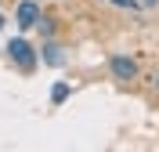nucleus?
<instances>
[{
    "label": "nucleus",
    "instance_id": "1",
    "mask_svg": "<svg viewBox=\"0 0 159 152\" xmlns=\"http://www.w3.org/2000/svg\"><path fill=\"white\" fill-rule=\"evenodd\" d=\"M7 54H11L15 62H18V65H22L25 72H29L33 65H36V58H33V47H29L25 40H11V44H7Z\"/></svg>",
    "mask_w": 159,
    "mask_h": 152
},
{
    "label": "nucleus",
    "instance_id": "2",
    "mask_svg": "<svg viewBox=\"0 0 159 152\" xmlns=\"http://www.w3.org/2000/svg\"><path fill=\"white\" fill-rule=\"evenodd\" d=\"M15 22H18V29H33L40 22V7L33 4V0H22L18 11H15Z\"/></svg>",
    "mask_w": 159,
    "mask_h": 152
},
{
    "label": "nucleus",
    "instance_id": "3",
    "mask_svg": "<svg viewBox=\"0 0 159 152\" xmlns=\"http://www.w3.org/2000/svg\"><path fill=\"white\" fill-rule=\"evenodd\" d=\"M109 65H112V76H116V80H134V76H138V62L127 58V54H116Z\"/></svg>",
    "mask_w": 159,
    "mask_h": 152
},
{
    "label": "nucleus",
    "instance_id": "4",
    "mask_svg": "<svg viewBox=\"0 0 159 152\" xmlns=\"http://www.w3.org/2000/svg\"><path fill=\"white\" fill-rule=\"evenodd\" d=\"M65 98H69V83H54V91H51V101H54V105H61Z\"/></svg>",
    "mask_w": 159,
    "mask_h": 152
},
{
    "label": "nucleus",
    "instance_id": "5",
    "mask_svg": "<svg viewBox=\"0 0 159 152\" xmlns=\"http://www.w3.org/2000/svg\"><path fill=\"white\" fill-rule=\"evenodd\" d=\"M43 62H47V65H61V54H58V47H43Z\"/></svg>",
    "mask_w": 159,
    "mask_h": 152
},
{
    "label": "nucleus",
    "instance_id": "6",
    "mask_svg": "<svg viewBox=\"0 0 159 152\" xmlns=\"http://www.w3.org/2000/svg\"><path fill=\"white\" fill-rule=\"evenodd\" d=\"M109 4H116V7H127V11H138V7H141L138 0H109Z\"/></svg>",
    "mask_w": 159,
    "mask_h": 152
},
{
    "label": "nucleus",
    "instance_id": "7",
    "mask_svg": "<svg viewBox=\"0 0 159 152\" xmlns=\"http://www.w3.org/2000/svg\"><path fill=\"white\" fill-rule=\"evenodd\" d=\"M145 4H148V7H152V4H159V0H145Z\"/></svg>",
    "mask_w": 159,
    "mask_h": 152
},
{
    "label": "nucleus",
    "instance_id": "8",
    "mask_svg": "<svg viewBox=\"0 0 159 152\" xmlns=\"http://www.w3.org/2000/svg\"><path fill=\"white\" fill-rule=\"evenodd\" d=\"M156 87H159V72H156Z\"/></svg>",
    "mask_w": 159,
    "mask_h": 152
},
{
    "label": "nucleus",
    "instance_id": "9",
    "mask_svg": "<svg viewBox=\"0 0 159 152\" xmlns=\"http://www.w3.org/2000/svg\"><path fill=\"white\" fill-rule=\"evenodd\" d=\"M0 29H4V18H0Z\"/></svg>",
    "mask_w": 159,
    "mask_h": 152
}]
</instances>
